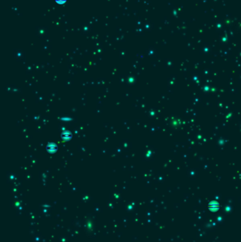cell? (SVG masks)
<instances>
[{"label":"cell","instance_id":"cell-1","mask_svg":"<svg viewBox=\"0 0 241 242\" xmlns=\"http://www.w3.org/2000/svg\"><path fill=\"white\" fill-rule=\"evenodd\" d=\"M209 208L210 209H219V203H211L209 205Z\"/></svg>","mask_w":241,"mask_h":242},{"label":"cell","instance_id":"cell-2","mask_svg":"<svg viewBox=\"0 0 241 242\" xmlns=\"http://www.w3.org/2000/svg\"><path fill=\"white\" fill-rule=\"evenodd\" d=\"M67 0H55V2L59 4H64Z\"/></svg>","mask_w":241,"mask_h":242}]
</instances>
